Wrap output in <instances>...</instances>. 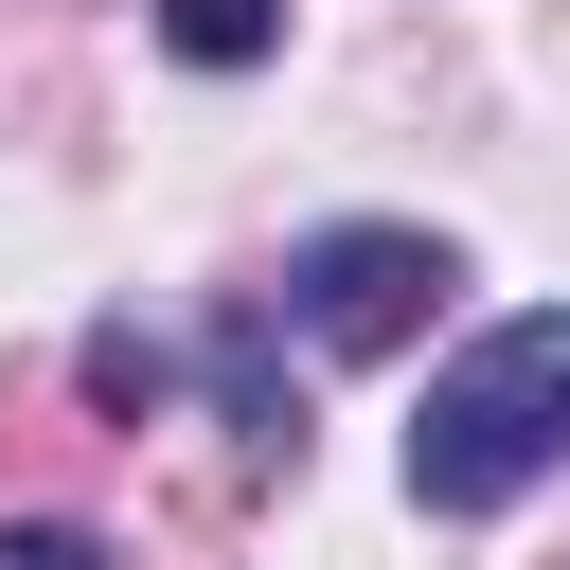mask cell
Returning a JSON list of instances; mask_svg holds the SVG:
<instances>
[{
	"mask_svg": "<svg viewBox=\"0 0 570 570\" xmlns=\"http://www.w3.org/2000/svg\"><path fill=\"white\" fill-rule=\"evenodd\" d=\"M445 285H463V249H445V232H392V214H338V232L285 249V321H303L321 356H392V338H428Z\"/></svg>",
	"mask_w": 570,
	"mask_h": 570,
	"instance_id": "obj_2",
	"label": "cell"
},
{
	"mask_svg": "<svg viewBox=\"0 0 570 570\" xmlns=\"http://www.w3.org/2000/svg\"><path fill=\"white\" fill-rule=\"evenodd\" d=\"M89 410H160V338L107 321V338H89Z\"/></svg>",
	"mask_w": 570,
	"mask_h": 570,
	"instance_id": "obj_4",
	"label": "cell"
},
{
	"mask_svg": "<svg viewBox=\"0 0 570 570\" xmlns=\"http://www.w3.org/2000/svg\"><path fill=\"white\" fill-rule=\"evenodd\" d=\"M552 463H570V303L481 321V338L428 374V410H410V499H428V517H499V499H534Z\"/></svg>",
	"mask_w": 570,
	"mask_h": 570,
	"instance_id": "obj_1",
	"label": "cell"
},
{
	"mask_svg": "<svg viewBox=\"0 0 570 570\" xmlns=\"http://www.w3.org/2000/svg\"><path fill=\"white\" fill-rule=\"evenodd\" d=\"M0 570H107V552H89V534H53V517H18V534H0Z\"/></svg>",
	"mask_w": 570,
	"mask_h": 570,
	"instance_id": "obj_5",
	"label": "cell"
},
{
	"mask_svg": "<svg viewBox=\"0 0 570 570\" xmlns=\"http://www.w3.org/2000/svg\"><path fill=\"white\" fill-rule=\"evenodd\" d=\"M267 36H285L267 0H160V53H196V71H249Z\"/></svg>",
	"mask_w": 570,
	"mask_h": 570,
	"instance_id": "obj_3",
	"label": "cell"
}]
</instances>
